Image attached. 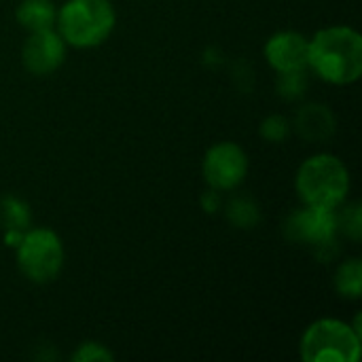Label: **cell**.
Returning a JSON list of instances; mask_svg holds the SVG:
<instances>
[{
  "mask_svg": "<svg viewBox=\"0 0 362 362\" xmlns=\"http://www.w3.org/2000/svg\"><path fill=\"white\" fill-rule=\"evenodd\" d=\"M112 352L108 348H104L102 344H95V341H87L83 344L74 354H72V361L76 362H108L112 361Z\"/></svg>",
  "mask_w": 362,
  "mask_h": 362,
  "instance_id": "obj_15",
  "label": "cell"
},
{
  "mask_svg": "<svg viewBox=\"0 0 362 362\" xmlns=\"http://www.w3.org/2000/svg\"><path fill=\"white\" fill-rule=\"evenodd\" d=\"M305 89V70H299V72H284L282 74V81H280V91L293 100V98H299Z\"/></svg>",
  "mask_w": 362,
  "mask_h": 362,
  "instance_id": "obj_17",
  "label": "cell"
},
{
  "mask_svg": "<svg viewBox=\"0 0 362 362\" xmlns=\"http://www.w3.org/2000/svg\"><path fill=\"white\" fill-rule=\"evenodd\" d=\"M308 66L327 83L350 85L362 74V38L354 28L333 25L316 32L308 49Z\"/></svg>",
  "mask_w": 362,
  "mask_h": 362,
  "instance_id": "obj_1",
  "label": "cell"
},
{
  "mask_svg": "<svg viewBox=\"0 0 362 362\" xmlns=\"http://www.w3.org/2000/svg\"><path fill=\"white\" fill-rule=\"evenodd\" d=\"M248 172V157L235 142H218L204 157V178L214 191L240 187Z\"/></svg>",
  "mask_w": 362,
  "mask_h": 362,
  "instance_id": "obj_6",
  "label": "cell"
},
{
  "mask_svg": "<svg viewBox=\"0 0 362 362\" xmlns=\"http://www.w3.org/2000/svg\"><path fill=\"white\" fill-rule=\"evenodd\" d=\"M57 8L51 0H21L17 6V21L28 32H40L55 28Z\"/></svg>",
  "mask_w": 362,
  "mask_h": 362,
  "instance_id": "obj_11",
  "label": "cell"
},
{
  "mask_svg": "<svg viewBox=\"0 0 362 362\" xmlns=\"http://www.w3.org/2000/svg\"><path fill=\"white\" fill-rule=\"evenodd\" d=\"M0 225L8 233H23L30 225V210L17 197H4L0 202Z\"/></svg>",
  "mask_w": 362,
  "mask_h": 362,
  "instance_id": "obj_12",
  "label": "cell"
},
{
  "mask_svg": "<svg viewBox=\"0 0 362 362\" xmlns=\"http://www.w3.org/2000/svg\"><path fill=\"white\" fill-rule=\"evenodd\" d=\"M358 356L361 333L341 320H318L301 337V358L305 362H356Z\"/></svg>",
  "mask_w": 362,
  "mask_h": 362,
  "instance_id": "obj_4",
  "label": "cell"
},
{
  "mask_svg": "<svg viewBox=\"0 0 362 362\" xmlns=\"http://www.w3.org/2000/svg\"><path fill=\"white\" fill-rule=\"evenodd\" d=\"M308 49L310 40L299 32H278L265 45V57L269 66L284 74V72H299L308 68Z\"/></svg>",
  "mask_w": 362,
  "mask_h": 362,
  "instance_id": "obj_9",
  "label": "cell"
},
{
  "mask_svg": "<svg viewBox=\"0 0 362 362\" xmlns=\"http://www.w3.org/2000/svg\"><path fill=\"white\" fill-rule=\"evenodd\" d=\"M348 191L350 172L335 155H314L297 172V193L305 206L337 210L346 202Z\"/></svg>",
  "mask_w": 362,
  "mask_h": 362,
  "instance_id": "obj_2",
  "label": "cell"
},
{
  "mask_svg": "<svg viewBox=\"0 0 362 362\" xmlns=\"http://www.w3.org/2000/svg\"><path fill=\"white\" fill-rule=\"evenodd\" d=\"M337 214L335 210L305 206L291 214L286 223V235L293 242L310 244L314 248H327L335 244L337 235Z\"/></svg>",
  "mask_w": 362,
  "mask_h": 362,
  "instance_id": "obj_7",
  "label": "cell"
},
{
  "mask_svg": "<svg viewBox=\"0 0 362 362\" xmlns=\"http://www.w3.org/2000/svg\"><path fill=\"white\" fill-rule=\"evenodd\" d=\"M335 286L344 297L358 299L362 293V263L358 259L346 261L335 274Z\"/></svg>",
  "mask_w": 362,
  "mask_h": 362,
  "instance_id": "obj_13",
  "label": "cell"
},
{
  "mask_svg": "<svg viewBox=\"0 0 362 362\" xmlns=\"http://www.w3.org/2000/svg\"><path fill=\"white\" fill-rule=\"evenodd\" d=\"M117 15L110 0H68L57 11V32L66 45L89 49L102 45L115 30Z\"/></svg>",
  "mask_w": 362,
  "mask_h": 362,
  "instance_id": "obj_3",
  "label": "cell"
},
{
  "mask_svg": "<svg viewBox=\"0 0 362 362\" xmlns=\"http://www.w3.org/2000/svg\"><path fill=\"white\" fill-rule=\"evenodd\" d=\"M295 125H297V132L301 134V138H305L308 142H322L333 136L335 117L322 104H308L299 110Z\"/></svg>",
  "mask_w": 362,
  "mask_h": 362,
  "instance_id": "obj_10",
  "label": "cell"
},
{
  "mask_svg": "<svg viewBox=\"0 0 362 362\" xmlns=\"http://www.w3.org/2000/svg\"><path fill=\"white\" fill-rule=\"evenodd\" d=\"M337 229H344L352 240H358L362 233V218H361V206L352 204L346 206L341 214H337Z\"/></svg>",
  "mask_w": 362,
  "mask_h": 362,
  "instance_id": "obj_14",
  "label": "cell"
},
{
  "mask_svg": "<svg viewBox=\"0 0 362 362\" xmlns=\"http://www.w3.org/2000/svg\"><path fill=\"white\" fill-rule=\"evenodd\" d=\"M288 132H291V125H288V121H286L284 117H280V115L267 117V119L263 121V125H261V134H263V138H267L269 142H282V140L288 136Z\"/></svg>",
  "mask_w": 362,
  "mask_h": 362,
  "instance_id": "obj_16",
  "label": "cell"
},
{
  "mask_svg": "<svg viewBox=\"0 0 362 362\" xmlns=\"http://www.w3.org/2000/svg\"><path fill=\"white\" fill-rule=\"evenodd\" d=\"M21 59H23V66L32 74L47 76L64 64L66 42L59 36V32H55L53 28L40 30V32H30V36L21 49Z\"/></svg>",
  "mask_w": 362,
  "mask_h": 362,
  "instance_id": "obj_8",
  "label": "cell"
},
{
  "mask_svg": "<svg viewBox=\"0 0 362 362\" xmlns=\"http://www.w3.org/2000/svg\"><path fill=\"white\" fill-rule=\"evenodd\" d=\"M17 267L36 284L53 282L64 267V244L51 229H32L17 242Z\"/></svg>",
  "mask_w": 362,
  "mask_h": 362,
  "instance_id": "obj_5",
  "label": "cell"
}]
</instances>
